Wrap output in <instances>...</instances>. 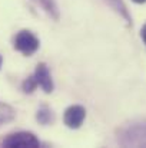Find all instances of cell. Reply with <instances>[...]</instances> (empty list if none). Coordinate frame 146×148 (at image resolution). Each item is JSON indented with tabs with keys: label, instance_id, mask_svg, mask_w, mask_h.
<instances>
[{
	"label": "cell",
	"instance_id": "8",
	"mask_svg": "<svg viewBox=\"0 0 146 148\" xmlns=\"http://www.w3.org/2000/svg\"><path fill=\"white\" fill-rule=\"evenodd\" d=\"M14 115H16V112H14V109L12 106L0 102V127L7 124V122H10V121H13Z\"/></svg>",
	"mask_w": 146,
	"mask_h": 148
},
{
	"label": "cell",
	"instance_id": "4",
	"mask_svg": "<svg viewBox=\"0 0 146 148\" xmlns=\"http://www.w3.org/2000/svg\"><path fill=\"white\" fill-rule=\"evenodd\" d=\"M35 79L37 82V86H40L46 94L53 92V81H52V76H50V71L46 66V63H39L36 66V71H35Z\"/></svg>",
	"mask_w": 146,
	"mask_h": 148
},
{
	"label": "cell",
	"instance_id": "2",
	"mask_svg": "<svg viewBox=\"0 0 146 148\" xmlns=\"http://www.w3.org/2000/svg\"><path fill=\"white\" fill-rule=\"evenodd\" d=\"M14 49L30 56L39 49V39L30 30H20L14 38Z\"/></svg>",
	"mask_w": 146,
	"mask_h": 148
},
{
	"label": "cell",
	"instance_id": "1",
	"mask_svg": "<svg viewBox=\"0 0 146 148\" xmlns=\"http://www.w3.org/2000/svg\"><path fill=\"white\" fill-rule=\"evenodd\" d=\"M1 145L7 148H37L40 147V141L37 140V137L35 134L20 131V132L7 135L3 140Z\"/></svg>",
	"mask_w": 146,
	"mask_h": 148
},
{
	"label": "cell",
	"instance_id": "3",
	"mask_svg": "<svg viewBox=\"0 0 146 148\" xmlns=\"http://www.w3.org/2000/svg\"><path fill=\"white\" fill-rule=\"evenodd\" d=\"M85 118H86V109L82 105H72L65 111L63 121H65L66 127H69L72 130H76V128L82 127Z\"/></svg>",
	"mask_w": 146,
	"mask_h": 148
},
{
	"label": "cell",
	"instance_id": "12",
	"mask_svg": "<svg viewBox=\"0 0 146 148\" xmlns=\"http://www.w3.org/2000/svg\"><path fill=\"white\" fill-rule=\"evenodd\" d=\"M0 66H1V56H0Z\"/></svg>",
	"mask_w": 146,
	"mask_h": 148
},
{
	"label": "cell",
	"instance_id": "9",
	"mask_svg": "<svg viewBox=\"0 0 146 148\" xmlns=\"http://www.w3.org/2000/svg\"><path fill=\"white\" fill-rule=\"evenodd\" d=\"M23 91L26 92V94H32L36 88H37V82H36V79H35V76H29L24 82H23Z\"/></svg>",
	"mask_w": 146,
	"mask_h": 148
},
{
	"label": "cell",
	"instance_id": "6",
	"mask_svg": "<svg viewBox=\"0 0 146 148\" xmlns=\"http://www.w3.org/2000/svg\"><path fill=\"white\" fill-rule=\"evenodd\" d=\"M115 12H117L128 23H130L132 25V17H130V14H129V12H128V9H126V6H125V3H123V0H105Z\"/></svg>",
	"mask_w": 146,
	"mask_h": 148
},
{
	"label": "cell",
	"instance_id": "5",
	"mask_svg": "<svg viewBox=\"0 0 146 148\" xmlns=\"http://www.w3.org/2000/svg\"><path fill=\"white\" fill-rule=\"evenodd\" d=\"M36 1V4H39L49 16L54 20H59V7L56 4V0H33Z\"/></svg>",
	"mask_w": 146,
	"mask_h": 148
},
{
	"label": "cell",
	"instance_id": "7",
	"mask_svg": "<svg viewBox=\"0 0 146 148\" xmlns=\"http://www.w3.org/2000/svg\"><path fill=\"white\" fill-rule=\"evenodd\" d=\"M36 119L42 125H49V124H52L54 121V115H53V112H52V109L49 106L43 105V106L39 108V111L36 114Z\"/></svg>",
	"mask_w": 146,
	"mask_h": 148
},
{
	"label": "cell",
	"instance_id": "10",
	"mask_svg": "<svg viewBox=\"0 0 146 148\" xmlns=\"http://www.w3.org/2000/svg\"><path fill=\"white\" fill-rule=\"evenodd\" d=\"M141 38L143 39V42H145V45H146V25L142 27V30H141Z\"/></svg>",
	"mask_w": 146,
	"mask_h": 148
},
{
	"label": "cell",
	"instance_id": "11",
	"mask_svg": "<svg viewBox=\"0 0 146 148\" xmlns=\"http://www.w3.org/2000/svg\"><path fill=\"white\" fill-rule=\"evenodd\" d=\"M132 1H135V3H138V4H142V3H145L146 0H132Z\"/></svg>",
	"mask_w": 146,
	"mask_h": 148
}]
</instances>
